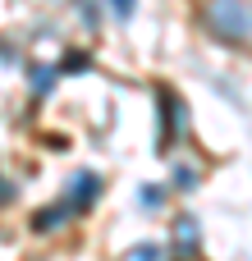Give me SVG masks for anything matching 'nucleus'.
Masks as SVG:
<instances>
[{
  "label": "nucleus",
  "mask_w": 252,
  "mask_h": 261,
  "mask_svg": "<svg viewBox=\"0 0 252 261\" xmlns=\"http://www.w3.org/2000/svg\"><path fill=\"white\" fill-rule=\"evenodd\" d=\"M96 184H101L96 174H78V179H73V197H69V211H78L83 202H92V197H96Z\"/></svg>",
  "instance_id": "obj_2"
},
{
  "label": "nucleus",
  "mask_w": 252,
  "mask_h": 261,
  "mask_svg": "<svg viewBox=\"0 0 252 261\" xmlns=\"http://www.w3.org/2000/svg\"><path fill=\"white\" fill-rule=\"evenodd\" d=\"M110 9H115L119 18H129V14H133V0H110Z\"/></svg>",
  "instance_id": "obj_4"
},
{
  "label": "nucleus",
  "mask_w": 252,
  "mask_h": 261,
  "mask_svg": "<svg viewBox=\"0 0 252 261\" xmlns=\"http://www.w3.org/2000/svg\"><path fill=\"white\" fill-rule=\"evenodd\" d=\"M5 197H9V193H5V184H0V202H5Z\"/></svg>",
  "instance_id": "obj_6"
},
{
  "label": "nucleus",
  "mask_w": 252,
  "mask_h": 261,
  "mask_svg": "<svg viewBox=\"0 0 252 261\" xmlns=\"http://www.w3.org/2000/svg\"><path fill=\"white\" fill-rule=\"evenodd\" d=\"M174 234H179V248L188 252V248H193V220H179V229H174Z\"/></svg>",
  "instance_id": "obj_3"
},
{
  "label": "nucleus",
  "mask_w": 252,
  "mask_h": 261,
  "mask_svg": "<svg viewBox=\"0 0 252 261\" xmlns=\"http://www.w3.org/2000/svg\"><path fill=\"white\" fill-rule=\"evenodd\" d=\"M207 28L220 41H248V5L243 0H211L207 5Z\"/></svg>",
  "instance_id": "obj_1"
},
{
  "label": "nucleus",
  "mask_w": 252,
  "mask_h": 261,
  "mask_svg": "<svg viewBox=\"0 0 252 261\" xmlns=\"http://www.w3.org/2000/svg\"><path fill=\"white\" fill-rule=\"evenodd\" d=\"M129 261H156V248H138V252H133Z\"/></svg>",
  "instance_id": "obj_5"
}]
</instances>
